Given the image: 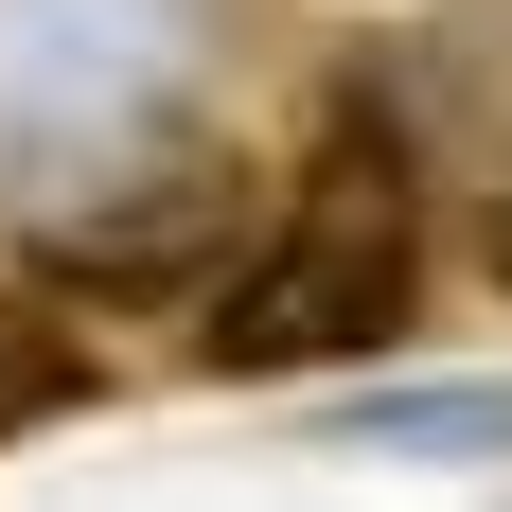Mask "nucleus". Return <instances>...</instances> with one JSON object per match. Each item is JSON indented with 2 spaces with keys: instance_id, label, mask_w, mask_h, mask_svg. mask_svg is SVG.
I'll list each match as a JSON object with an SVG mask.
<instances>
[{
  "instance_id": "7ed1b4c3",
  "label": "nucleus",
  "mask_w": 512,
  "mask_h": 512,
  "mask_svg": "<svg viewBox=\"0 0 512 512\" xmlns=\"http://www.w3.org/2000/svg\"><path fill=\"white\" fill-rule=\"evenodd\" d=\"M71 389H89V336L53 301H0V424H53Z\"/></svg>"
},
{
  "instance_id": "f257e3e1",
  "label": "nucleus",
  "mask_w": 512,
  "mask_h": 512,
  "mask_svg": "<svg viewBox=\"0 0 512 512\" xmlns=\"http://www.w3.org/2000/svg\"><path fill=\"white\" fill-rule=\"evenodd\" d=\"M424 318V142H407V106L389 89H336L318 106V142L283 159V195H265L248 265L212 283V371H354L389 354Z\"/></svg>"
},
{
  "instance_id": "20e7f679",
  "label": "nucleus",
  "mask_w": 512,
  "mask_h": 512,
  "mask_svg": "<svg viewBox=\"0 0 512 512\" xmlns=\"http://www.w3.org/2000/svg\"><path fill=\"white\" fill-rule=\"evenodd\" d=\"M477 265H495V283H512V195H495V212H477Z\"/></svg>"
},
{
  "instance_id": "f03ea898",
  "label": "nucleus",
  "mask_w": 512,
  "mask_h": 512,
  "mask_svg": "<svg viewBox=\"0 0 512 512\" xmlns=\"http://www.w3.org/2000/svg\"><path fill=\"white\" fill-rule=\"evenodd\" d=\"M230 265H248V159H212V142L142 159L124 195H89V212L36 230V283H53V301H212Z\"/></svg>"
}]
</instances>
